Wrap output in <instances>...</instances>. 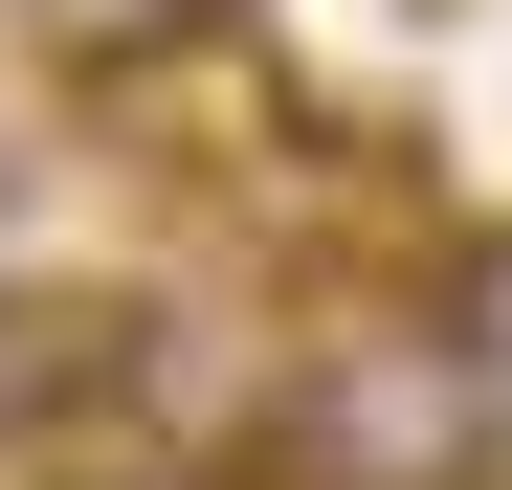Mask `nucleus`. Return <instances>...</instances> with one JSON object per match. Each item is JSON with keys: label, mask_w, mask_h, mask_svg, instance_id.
<instances>
[{"label": "nucleus", "mask_w": 512, "mask_h": 490, "mask_svg": "<svg viewBox=\"0 0 512 490\" xmlns=\"http://www.w3.org/2000/svg\"><path fill=\"white\" fill-rule=\"evenodd\" d=\"M112 357H134V290H112V268H0V490L90 468Z\"/></svg>", "instance_id": "f03ea898"}, {"label": "nucleus", "mask_w": 512, "mask_h": 490, "mask_svg": "<svg viewBox=\"0 0 512 490\" xmlns=\"http://www.w3.org/2000/svg\"><path fill=\"white\" fill-rule=\"evenodd\" d=\"M0 223H23V134H0Z\"/></svg>", "instance_id": "39448f33"}, {"label": "nucleus", "mask_w": 512, "mask_h": 490, "mask_svg": "<svg viewBox=\"0 0 512 490\" xmlns=\"http://www.w3.org/2000/svg\"><path fill=\"white\" fill-rule=\"evenodd\" d=\"M423 312H446V357L490 379V424H512V223H490V245H446V268H423Z\"/></svg>", "instance_id": "20e7f679"}, {"label": "nucleus", "mask_w": 512, "mask_h": 490, "mask_svg": "<svg viewBox=\"0 0 512 490\" xmlns=\"http://www.w3.org/2000/svg\"><path fill=\"white\" fill-rule=\"evenodd\" d=\"M245 0H0V45H23V90L67 112H156V90H201Z\"/></svg>", "instance_id": "7ed1b4c3"}, {"label": "nucleus", "mask_w": 512, "mask_h": 490, "mask_svg": "<svg viewBox=\"0 0 512 490\" xmlns=\"http://www.w3.org/2000/svg\"><path fill=\"white\" fill-rule=\"evenodd\" d=\"M245 490H512V424H490V379L446 357L423 290H334V312L268 335Z\"/></svg>", "instance_id": "f257e3e1"}]
</instances>
